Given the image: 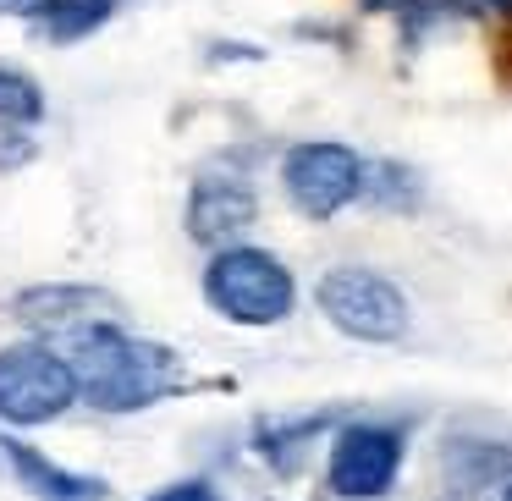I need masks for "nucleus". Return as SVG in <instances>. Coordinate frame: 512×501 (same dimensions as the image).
Segmentation results:
<instances>
[{"label":"nucleus","instance_id":"nucleus-12","mask_svg":"<svg viewBox=\"0 0 512 501\" xmlns=\"http://www.w3.org/2000/svg\"><path fill=\"white\" fill-rule=\"evenodd\" d=\"M331 424V413H314V419H270L259 424V457H270L276 468H292V452L314 441V435Z\"/></svg>","mask_w":512,"mask_h":501},{"label":"nucleus","instance_id":"nucleus-9","mask_svg":"<svg viewBox=\"0 0 512 501\" xmlns=\"http://www.w3.org/2000/svg\"><path fill=\"white\" fill-rule=\"evenodd\" d=\"M116 12H122V0H39L28 12V28H34L39 45H83Z\"/></svg>","mask_w":512,"mask_h":501},{"label":"nucleus","instance_id":"nucleus-17","mask_svg":"<svg viewBox=\"0 0 512 501\" xmlns=\"http://www.w3.org/2000/svg\"><path fill=\"white\" fill-rule=\"evenodd\" d=\"M39 0H0V17H28Z\"/></svg>","mask_w":512,"mask_h":501},{"label":"nucleus","instance_id":"nucleus-4","mask_svg":"<svg viewBox=\"0 0 512 501\" xmlns=\"http://www.w3.org/2000/svg\"><path fill=\"white\" fill-rule=\"evenodd\" d=\"M72 402H78V375L56 342L0 347V424L39 430V424H56Z\"/></svg>","mask_w":512,"mask_h":501},{"label":"nucleus","instance_id":"nucleus-2","mask_svg":"<svg viewBox=\"0 0 512 501\" xmlns=\"http://www.w3.org/2000/svg\"><path fill=\"white\" fill-rule=\"evenodd\" d=\"M204 303L232 325H281L298 309V276L259 243H221L204 265Z\"/></svg>","mask_w":512,"mask_h":501},{"label":"nucleus","instance_id":"nucleus-7","mask_svg":"<svg viewBox=\"0 0 512 501\" xmlns=\"http://www.w3.org/2000/svg\"><path fill=\"white\" fill-rule=\"evenodd\" d=\"M182 221H188V237L204 243V248L237 243V237L259 221V193L237 166H204L199 177H193V188H188Z\"/></svg>","mask_w":512,"mask_h":501},{"label":"nucleus","instance_id":"nucleus-18","mask_svg":"<svg viewBox=\"0 0 512 501\" xmlns=\"http://www.w3.org/2000/svg\"><path fill=\"white\" fill-rule=\"evenodd\" d=\"M496 501H512V474L501 479V490H496Z\"/></svg>","mask_w":512,"mask_h":501},{"label":"nucleus","instance_id":"nucleus-3","mask_svg":"<svg viewBox=\"0 0 512 501\" xmlns=\"http://www.w3.org/2000/svg\"><path fill=\"white\" fill-rule=\"evenodd\" d=\"M314 303H320V314L342 336L375 342V347L402 342L408 325H413L408 292H402L386 270H369V265H331L314 281Z\"/></svg>","mask_w":512,"mask_h":501},{"label":"nucleus","instance_id":"nucleus-1","mask_svg":"<svg viewBox=\"0 0 512 501\" xmlns=\"http://www.w3.org/2000/svg\"><path fill=\"white\" fill-rule=\"evenodd\" d=\"M56 347L78 375V397L100 413H144L177 386V353L122 331L116 320H78Z\"/></svg>","mask_w":512,"mask_h":501},{"label":"nucleus","instance_id":"nucleus-6","mask_svg":"<svg viewBox=\"0 0 512 501\" xmlns=\"http://www.w3.org/2000/svg\"><path fill=\"white\" fill-rule=\"evenodd\" d=\"M402 452H408V441L397 424L347 419L325 452V485L336 501H380L402 474Z\"/></svg>","mask_w":512,"mask_h":501},{"label":"nucleus","instance_id":"nucleus-14","mask_svg":"<svg viewBox=\"0 0 512 501\" xmlns=\"http://www.w3.org/2000/svg\"><path fill=\"white\" fill-rule=\"evenodd\" d=\"M149 501H221V496H215V490L204 485V479H182V485H166V490H155Z\"/></svg>","mask_w":512,"mask_h":501},{"label":"nucleus","instance_id":"nucleus-10","mask_svg":"<svg viewBox=\"0 0 512 501\" xmlns=\"http://www.w3.org/2000/svg\"><path fill=\"white\" fill-rule=\"evenodd\" d=\"M94 303H111L105 292H89V287H34V292H23L17 298V320H28V325H78V320H89V309Z\"/></svg>","mask_w":512,"mask_h":501},{"label":"nucleus","instance_id":"nucleus-5","mask_svg":"<svg viewBox=\"0 0 512 501\" xmlns=\"http://www.w3.org/2000/svg\"><path fill=\"white\" fill-rule=\"evenodd\" d=\"M364 166L369 160L353 144H342V138H303V144H292L281 155L276 177H281V193H287V204L298 215L331 221L347 204L364 199Z\"/></svg>","mask_w":512,"mask_h":501},{"label":"nucleus","instance_id":"nucleus-8","mask_svg":"<svg viewBox=\"0 0 512 501\" xmlns=\"http://www.w3.org/2000/svg\"><path fill=\"white\" fill-rule=\"evenodd\" d=\"M0 463L12 468V479L28 490V496H39V501H105L111 496L105 479L72 474V468L50 463L45 452H34V446L17 441V435H0Z\"/></svg>","mask_w":512,"mask_h":501},{"label":"nucleus","instance_id":"nucleus-16","mask_svg":"<svg viewBox=\"0 0 512 501\" xmlns=\"http://www.w3.org/2000/svg\"><path fill=\"white\" fill-rule=\"evenodd\" d=\"M468 12H490V17H512V0H463Z\"/></svg>","mask_w":512,"mask_h":501},{"label":"nucleus","instance_id":"nucleus-13","mask_svg":"<svg viewBox=\"0 0 512 501\" xmlns=\"http://www.w3.org/2000/svg\"><path fill=\"white\" fill-rule=\"evenodd\" d=\"M34 155H39L34 127H12V122H0V166H28Z\"/></svg>","mask_w":512,"mask_h":501},{"label":"nucleus","instance_id":"nucleus-15","mask_svg":"<svg viewBox=\"0 0 512 501\" xmlns=\"http://www.w3.org/2000/svg\"><path fill=\"white\" fill-rule=\"evenodd\" d=\"M413 0H358V12H369V17H402Z\"/></svg>","mask_w":512,"mask_h":501},{"label":"nucleus","instance_id":"nucleus-11","mask_svg":"<svg viewBox=\"0 0 512 501\" xmlns=\"http://www.w3.org/2000/svg\"><path fill=\"white\" fill-rule=\"evenodd\" d=\"M50 111L45 100V83L34 78V72L12 67V61H0V122L12 127H39Z\"/></svg>","mask_w":512,"mask_h":501}]
</instances>
